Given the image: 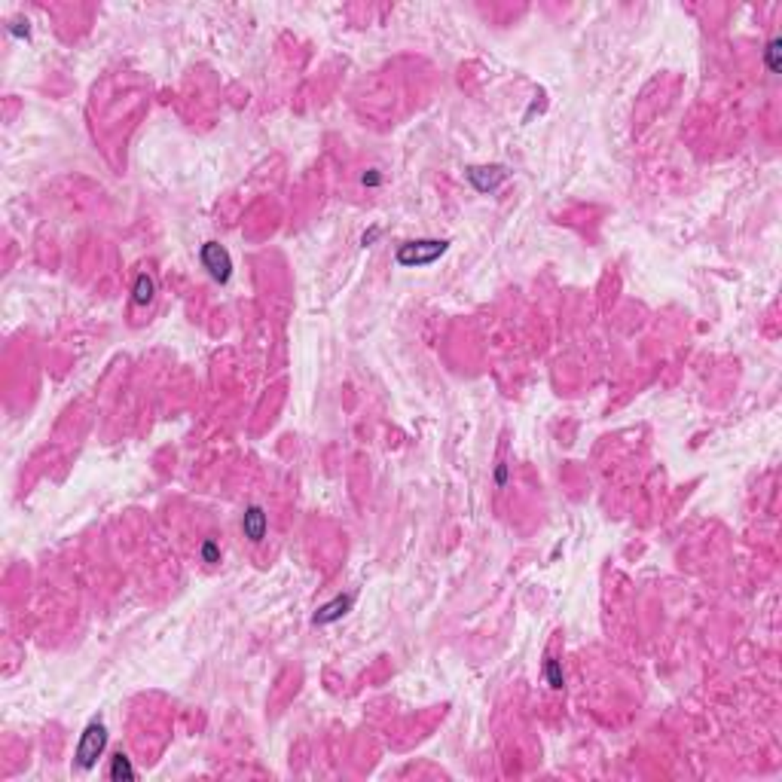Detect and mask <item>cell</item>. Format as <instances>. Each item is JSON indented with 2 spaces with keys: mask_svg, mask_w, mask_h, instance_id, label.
I'll list each match as a JSON object with an SVG mask.
<instances>
[{
  "mask_svg": "<svg viewBox=\"0 0 782 782\" xmlns=\"http://www.w3.org/2000/svg\"><path fill=\"white\" fill-rule=\"evenodd\" d=\"M450 248L446 239H419V241H407V245L397 248V263L407 269H419V266H431L434 260H440Z\"/></svg>",
  "mask_w": 782,
  "mask_h": 782,
  "instance_id": "6da1fadb",
  "label": "cell"
},
{
  "mask_svg": "<svg viewBox=\"0 0 782 782\" xmlns=\"http://www.w3.org/2000/svg\"><path fill=\"white\" fill-rule=\"evenodd\" d=\"M108 749V728L101 721H89L86 730L80 734V743H77V767L80 770H92L98 764V758Z\"/></svg>",
  "mask_w": 782,
  "mask_h": 782,
  "instance_id": "7a4b0ae2",
  "label": "cell"
},
{
  "mask_svg": "<svg viewBox=\"0 0 782 782\" xmlns=\"http://www.w3.org/2000/svg\"><path fill=\"white\" fill-rule=\"evenodd\" d=\"M199 260H202V266L208 269V275L214 281L226 284L232 279V257L223 245H217V241H205L202 251H199Z\"/></svg>",
  "mask_w": 782,
  "mask_h": 782,
  "instance_id": "3957f363",
  "label": "cell"
},
{
  "mask_svg": "<svg viewBox=\"0 0 782 782\" xmlns=\"http://www.w3.org/2000/svg\"><path fill=\"white\" fill-rule=\"evenodd\" d=\"M504 166H474L468 168V181H471L474 190H480V193H492L495 187L504 181Z\"/></svg>",
  "mask_w": 782,
  "mask_h": 782,
  "instance_id": "277c9868",
  "label": "cell"
},
{
  "mask_svg": "<svg viewBox=\"0 0 782 782\" xmlns=\"http://www.w3.org/2000/svg\"><path fill=\"white\" fill-rule=\"evenodd\" d=\"M266 525H269V520H266V514H263V508H257V504H251V508L245 510V517H241V532H245V538L254 544H260L263 538H266Z\"/></svg>",
  "mask_w": 782,
  "mask_h": 782,
  "instance_id": "5b68a950",
  "label": "cell"
},
{
  "mask_svg": "<svg viewBox=\"0 0 782 782\" xmlns=\"http://www.w3.org/2000/svg\"><path fill=\"white\" fill-rule=\"evenodd\" d=\"M354 605V596H337L333 602H327V605H321L315 611V623L318 627H327V623L339 621L343 614H348V608Z\"/></svg>",
  "mask_w": 782,
  "mask_h": 782,
  "instance_id": "8992f818",
  "label": "cell"
},
{
  "mask_svg": "<svg viewBox=\"0 0 782 782\" xmlns=\"http://www.w3.org/2000/svg\"><path fill=\"white\" fill-rule=\"evenodd\" d=\"M153 294H156V281H153V275L141 272V275H138V281H134L132 303H134V305H147V303H153Z\"/></svg>",
  "mask_w": 782,
  "mask_h": 782,
  "instance_id": "52a82bcc",
  "label": "cell"
},
{
  "mask_svg": "<svg viewBox=\"0 0 782 782\" xmlns=\"http://www.w3.org/2000/svg\"><path fill=\"white\" fill-rule=\"evenodd\" d=\"M138 773H134V767H132V761L119 752V755H113L110 758V779H117V782H132Z\"/></svg>",
  "mask_w": 782,
  "mask_h": 782,
  "instance_id": "ba28073f",
  "label": "cell"
},
{
  "mask_svg": "<svg viewBox=\"0 0 782 782\" xmlns=\"http://www.w3.org/2000/svg\"><path fill=\"white\" fill-rule=\"evenodd\" d=\"M544 675H547V685L550 688H563L565 685V675H563V666H559V660H547L544 663Z\"/></svg>",
  "mask_w": 782,
  "mask_h": 782,
  "instance_id": "9c48e42d",
  "label": "cell"
},
{
  "mask_svg": "<svg viewBox=\"0 0 782 782\" xmlns=\"http://www.w3.org/2000/svg\"><path fill=\"white\" fill-rule=\"evenodd\" d=\"M779 52H782V40H779V37H773L770 43H767V52H764V59H767V68H770V74H779Z\"/></svg>",
  "mask_w": 782,
  "mask_h": 782,
  "instance_id": "30bf717a",
  "label": "cell"
},
{
  "mask_svg": "<svg viewBox=\"0 0 782 782\" xmlns=\"http://www.w3.org/2000/svg\"><path fill=\"white\" fill-rule=\"evenodd\" d=\"M202 559L205 563H220V547L214 541H205L202 544Z\"/></svg>",
  "mask_w": 782,
  "mask_h": 782,
  "instance_id": "8fae6325",
  "label": "cell"
},
{
  "mask_svg": "<svg viewBox=\"0 0 782 782\" xmlns=\"http://www.w3.org/2000/svg\"><path fill=\"white\" fill-rule=\"evenodd\" d=\"M379 183H382L379 172H376V168H370V172L364 174V187H379Z\"/></svg>",
  "mask_w": 782,
  "mask_h": 782,
  "instance_id": "7c38bea8",
  "label": "cell"
},
{
  "mask_svg": "<svg viewBox=\"0 0 782 782\" xmlns=\"http://www.w3.org/2000/svg\"><path fill=\"white\" fill-rule=\"evenodd\" d=\"M376 239H379V226H373V230H370V232H364V239H361V245L367 248V245H373Z\"/></svg>",
  "mask_w": 782,
  "mask_h": 782,
  "instance_id": "4fadbf2b",
  "label": "cell"
},
{
  "mask_svg": "<svg viewBox=\"0 0 782 782\" xmlns=\"http://www.w3.org/2000/svg\"><path fill=\"white\" fill-rule=\"evenodd\" d=\"M504 480H508V468H499V474H495V483H499V486H504Z\"/></svg>",
  "mask_w": 782,
  "mask_h": 782,
  "instance_id": "5bb4252c",
  "label": "cell"
}]
</instances>
